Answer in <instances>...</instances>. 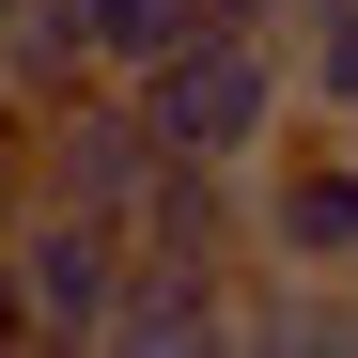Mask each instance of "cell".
Segmentation results:
<instances>
[{
    "label": "cell",
    "instance_id": "obj_8",
    "mask_svg": "<svg viewBox=\"0 0 358 358\" xmlns=\"http://www.w3.org/2000/svg\"><path fill=\"white\" fill-rule=\"evenodd\" d=\"M63 16H78V63L94 78H156L171 47L203 31V0H63Z\"/></svg>",
    "mask_w": 358,
    "mask_h": 358
},
{
    "label": "cell",
    "instance_id": "obj_9",
    "mask_svg": "<svg viewBox=\"0 0 358 358\" xmlns=\"http://www.w3.org/2000/svg\"><path fill=\"white\" fill-rule=\"evenodd\" d=\"M280 47H296V109L358 125V0H296V16H280Z\"/></svg>",
    "mask_w": 358,
    "mask_h": 358
},
{
    "label": "cell",
    "instance_id": "obj_7",
    "mask_svg": "<svg viewBox=\"0 0 358 358\" xmlns=\"http://www.w3.org/2000/svg\"><path fill=\"white\" fill-rule=\"evenodd\" d=\"M234 343L327 358V343H358V280H327V265H250V280H234Z\"/></svg>",
    "mask_w": 358,
    "mask_h": 358
},
{
    "label": "cell",
    "instance_id": "obj_4",
    "mask_svg": "<svg viewBox=\"0 0 358 358\" xmlns=\"http://www.w3.org/2000/svg\"><path fill=\"white\" fill-rule=\"evenodd\" d=\"M0 265H16V296H31V343L63 358V343H94L109 327V296H125V265H141V234L125 218H94V203H16L0 218Z\"/></svg>",
    "mask_w": 358,
    "mask_h": 358
},
{
    "label": "cell",
    "instance_id": "obj_6",
    "mask_svg": "<svg viewBox=\"0 0 358 358\" xmlns=\"http://www.w3.org/2000/svg\"><path fill=\"white\" fill-rule=\"evenodd\" d=\"M94 343H125V358H218V343H234V280H218V265H156V250H141Z\"/></svg>",
    "mask_w": 358,
    "mask_h": 358
},
{
    "label": "cell",
    "instance_id": "obj_12",
    "mask_svg": "<svg viewBox=\"0 0 358 358\" xmlns=\"http://www.w3.org/2000/svg\"><path fill=\"white\" fill-rule=\"evenodd\" d=\"M203 16H296V0H203Z\"/></svg>",
    "mask_w": 358,
    "mask_h": 358
},
{
    "label": "cell",
    "instance_id": "obj_1",
    "mask_svg": "<svg viewBox=\"0 0 358 358\" xmlns=\"http://www.w3.org/2000/svg\"><path fill=\"white\" fill-rule=\"evenodd\" d=\"M141 109H156L171 156H234V171H250V156L296 125V47H280V16H203V31L141 78Z\"/></svg>",
    "mask_w": 358,
    "mask_h": 358
},
{
    "label": "cell",
    "instance_id": "obj_10",
    "mask_svg": "<svg viewBox=\"0 0 358 358\" xmlns=\"http://www.w3.org/2000/svg\"><path fill=\"white\" fill-rule=\"evenodd\" d=\"M31 203V141H16V94H0V218Z\"/></svg>",
    "mask_w": 358,
    "mask_h": 358
},
{
    "label": "cell",
    "instance_id": "obj_3",
    "mask_svg": "<svg viewBox=\"0 0 358 358\" xmlns=\"http://www.w3.org/2000/svg\"><path fill=\"white\" fill-rule=\"evenodd\" d=\"M250 265H327V280H358V125L296 109V125L250 156Z\"/></svg>",
    "mask_w": 358,
    "mask_h": 358
},
{
    "label": "cell",
    "instance_id": "obj_11",
    "mask_svg": "<svg viewBox=\"0 0 358 358\" xmlns=\"http://www.w3.org/2000/svg\"><path fill=\"white\" fill-rule=\"evenodd\" d=\"M0 358H31V296H16V265H0Z\"/></svg>",
    "mask_w": 358,
    "mask_h": 358
},
{
    "label": "cell",
    "instance_id": "obj_5",
    "mask_svg": "<svg viewBox=\"0 0 358 358\" xmlns=\"http://www.w3.org/2000/svg\"><path fill=\"white\" fill-rule=\"evenodd\" d=\"M141 250L156 265H218V280H250V171L234 156H156V187H141Z\"/></svg>",
    "mask_w": 358,
    "mask_h": 358
},
{
    "label": "cell",
    "instance_id": "obj_2",
    "mask_svg": "<svg viewBox=\"0 0 358 358\" xmlns=\"http://www.w3.org/2000/svg\"><path fill=\"white\" fill-rule=\"evenodd\" d=\"M16 141H31V187H47V203H94V218H141L156 156H171L156 109H141V78H63V94H31Z\"/></svg>",
    "mask_w": 358,
    "mask_h": 358
}]
</instances>
